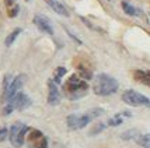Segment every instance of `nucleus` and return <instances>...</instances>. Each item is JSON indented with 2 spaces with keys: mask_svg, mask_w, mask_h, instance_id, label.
Returning <instances> with one entry per match:
<instances>
[{
  "mask_svg": "<svg viewBox=\"0 0 150 148\" xmlns=\"http://www.w3.org/2000/svg\"><path fill=\"white\" fill-rule=\"evenodd\" d=\"M122 122H124L122 113H118V115H115L114 117H111V119L108 120V126H112V127H115V126H119V124H122Z\"/></svg>",
  "mask_w": 150,
  "mask_h": 148,
  "instance_id": "nucleus-16",
  "label": "nucleus"
},
{
  "mask_svg": "<svg viewBox=\"0 0 150 148\" xmlns=\"http://www.w3.org/2000/svg\"><path fill=\"white\" fill-rule=\"evenodd\" d=\"M135 80L150 87V70H136L135 71Z\"/></svg>",
  "mask_w": 150,
  "mask_h": 148,
  "instance_id": "nucleus-10",
  "label": "nucleus"
},
{
  "mask_svg": "<svg viewBox=\"0 0 150 148\" xmlns=\"http://www.w3.org/2000/svg\"><path fill=\"white\" fill-rule=\"evenodd\" d=\"M24 81H25V76H24V74H20V76H17L16 78H13V81L10 83L8 88H7L6 94L3 95L4 99H6V102L11 101V99L18 94L20 90H21V87L24 85Z\"/></svg>",
  "mask_w": 150,
  "mask_h": 148,
  "instance_id": "nucleus-6",
  "label": "nucleus"
},
{
  "mask_svg": "<svg viewBox=\"0 0 150 148\" xmlns=\"http://www.w3.org/2000/svg\"><path fill=\"white\" fill-rule=\"evenodd\" d=\"M87 88H88L87 83L83 81L77 74L70 76L69 80H67V83H66V91H67V94L70 97H73V94H77V97H79V92H83L84 94V91H87Z\"/></svg>",
  "mask_w": 150,
  "mask_h": 148,
  "instance_id": "nucleus-5",
  "label": "nucleus"
},
{
  "mask_svg": "<svg viewBox=\"0 0 150 148\" xmlns=\"http://www.w3.org/2000/svg\"><path fill=\"white\" fill-rule=\"evenodd\" d=\"M20 34H21V28H16L13 32H11L6 38V42H4V43H6V46H11V45H13V42L17 39V36H18Z\"/></svg>",
  "mask_w": 150,
  "mask_h": 148,
  "instance_id": "nucleus-14",
  "label": "nucleus"
},
{
  "mask_svg": "<svg viewBox=\"0 0 150 148\" xmlns=\"http://www.w3.org/2000/svg\"><path fill=\"white\" fill-rule=\"evenodd\" d=\"M6 6L8 7V10L11 8V7H16L17 4H16V0H6Z\"/></svg>",
  "mask_w": 150,
  "mask_h": 148,
  "instance_id": "nucleus-21",
  "label": "nucleus"
},
{
  "mask_svg": "<svg viewBox=\"0 0 150 148\" xmlns=\"http://www.w3.org/2000/svg\"><path fill=\"white\" fill-rule=\"evenodd\" d=\"M122 8H124V11L128 15H137L139 14V10L136 7H133L132 4H129L128 1H122Z\"/></svg>",
  "mask_w": 150,
  "mask_h": 148,
  "instance_id": "nucleus-13",
  "label": "nucleus"
},
{
  "mask_svg": "<svg viewBox=\"0 0 150 148\" xmlns=\"http://www.w3.org/2000/svg\"><path fill=\"white\" fill-rule=\"evenodd\" d=\"M122 101L131 106H144V108H150V99L144 97L142 94H139L133 90H128L122 94Z\"/></svg>",
  "mask_w": 150,
  "mask_h": 148,
  "instance_id": "nucleus-3",
  "label": "nucleus"
},
{
  "mask_svg": "<svg viewBox=\"0 0 150 148\" xmlns=\"http://www.w3.org/2000/svg\"><path fill=\"white\" fill-rule=\"evenodd\" d=\"M79 73H80V76L83 78H86V80H90V78L93 77V73L88 69H86V67H83V66H80L79 67Z\"/></svg>",
  "mask_w": 150,
  "mask_h": 148,
  "instance_id": "nucleus-18",
  "label": "nucleus"
},
{
  "mask_svg": "<svg viewBox=\"0 0 150 148\" xmlns=\"http://www.w3.org/2000/svg\"><path fill=\"white\" fill-rule=\"evenodd\" d=\"M118 88H119L118 81L108 74H98L96 76L94 83H93V92L100 97L112 95L118 91Z\"/></svg>",
  "mask_w": 150,
  "mask_h": 148,
  "instance_id": "nucleus-1",
  "label": "nucleus"
},
{
  "mask_svg": "<svg viewBox=\"0 0 150 148\" xmlns=\"http://www.w3.org/2000/svg\"><path fill=\"white\" fill-rule=\"evenodd\" d=\"M48 90H49V94H48V102L51 103V105H58L59 99H60V92H59L56 81L49 80V81H48Z\"/></svg>",
  "mask_w": 150,
  "mask_h": 148,
  "instance_id": "nucleus-9",
  "label": "nucleus"
},
{
  "mask_svg": "<svg viewBox=\"0 0 150 148\" xmlns=\"http://www.w3.org/2000/svg\"><path fill=\"white\" fill-rule=\"evenodd\" d=\"M49 6H51V8H52L55 13L60 14V15H65V17H67L69 15V11H67V8H66L62 3H59V1H56V0H49Z\"/></svg>",
  "mask_w": 150,
  "mask_h": 148,
  "instance_id": "nucleus-11",
  "label": "nucleus"
},
{
  "mask_svg": "<svg viewBox=\"0 0 150 148\" xmlns=\"http://www.w3.org/2000/svg\"><path fill=\"white\" fill-rule=\"evenodd\" d=\"M122 140H136L137 137H139V131L137 130H128V131H125L122 133Z\"/></svg>",
  "mask_w": 150,
  "mask_h": 148,
  "instance_id": "nucleus-15",
  "label": "nucleus"
},
{
  "mask_svg": "<svg viewBox=\"0 0 150 148\" xmlns=\"http://www.w3.org/2000/svg\"><path fill=\"white\" fill-rule=\"evenodd\" d=\"M93 116L90 113H84V115H69L66 119L67 127L69 130H80L84 129L88 123H91Z\"/></svg>",
  "mask_w": 150,
  "mask_h": 148,
  "instance_id": "nucleus-4",
  "label": "nucleus"
},
{
  "mask_svg": "<svg viewBox=\"0 0 150 148\" xmlns=\"http://www.w3.org/2000/svg\"><path fill=\"white\" fill-rule=\"evenodd\" d=\"M135 141L143 148H150V134H139Z\"/></svg>",
  "mask_w": 150,
  "mask_h": 148,
  "instance_id": "nucleus-12",
  "label": "nucleus"
},
{
  "mask_svg": "<svg viewBox=\"0 0 150 148\" xmlns=\"http://www.w3.org/2000/svg\"><path fill=\"white\" fill-rule=\"evenodd\" d=\"M65 74H66V69H65V67H58V69H56V71H55V78H56V84L60 83L59 80H60V77H62V76H65Z\"/></svg>",
  "mask_w": 150,
  "mask_h": 148,
  "instance_id": "nucleus-19",
  "label": "nucleus"
},
{
  "mask_svg": "<svg viewBox=\"0 0 150 148\" xmlns=\"http://www.w3.org/2000/svg\"><path fill=\"white\" fill-rule=\"evenodd\" d=\"M7 137H8V130H7L6 127H1V129H0V142H3Z\"/></svg>",
  "mask_w": 150,
  "mask_h": 148,
  "instance_id": "nucleus-20",
  "label": "nucleus"
},
{
  "mask_svg": "<svg viewBox=\"0 0 150 148\" xmlns=\"http://www.w3.org/2000/svg\"><path fill=\"white\" fill-rule=\"evenodd\" d=\"M28 141L31 148H48V138L39 130H33L28 135Z\"/></svg>",
  "mask_w": 150,
  "mask_h": 148,
  "instance_id": "nucleus-7",
  "label": "nucleus"
},
{
  "mask_svg": "<svg viewBox=\"0 0 150 148\" xmlns=\"http://www.w3.org/2000/svg\"><path fill=\"white\" fill-rule=\"evenodd\" d=\"M105 129H107V124H104V123H97V124L93 126V129L90 130V135H97V134H100L101 131H104Z\"/></svg>",
  "mask_w": 150,
  "mask_h": 148,
  "instance_id": "nucleus-17",
  "label": "nucleus"
},
{
  "mask_svg": "<svg viewBox=\"0 0 150 148\" xmlns=\"http://www.w3.org/2000/svg\"><path fill=\"white\" fill-rule=\"evenodd\" d=\"M30 131V127L25 126L24 123L17 122L14 123L10 129V133H8V138H10V142L11 145L16 148H20L23 144H24V140H25L27 133Z\"/></svg>",
  "mask_w": 150,
  "mask_h": 148,
  "instance_id": "nucleus-2",
  "label": "nucleus"
},
{
  "mask_svg": "<svg viewBox=\"0 0 150 148\" xmlns=\"http://www.w3.org/2000/svg\"><path fill=\"white\" fill-rule=\"evenodd\" d=\"M34 24L38 27V29H41L42 32H46V34H49V35L53 34L52 22L49 21V18H46L45 15H42V14H37L34 17Z\"/></svg>",
  "mask_w": 150,
  "mask_h": 148,
  "instance_id": "nucleus-8",
  "label": "nucleus"
}]
</instances>
